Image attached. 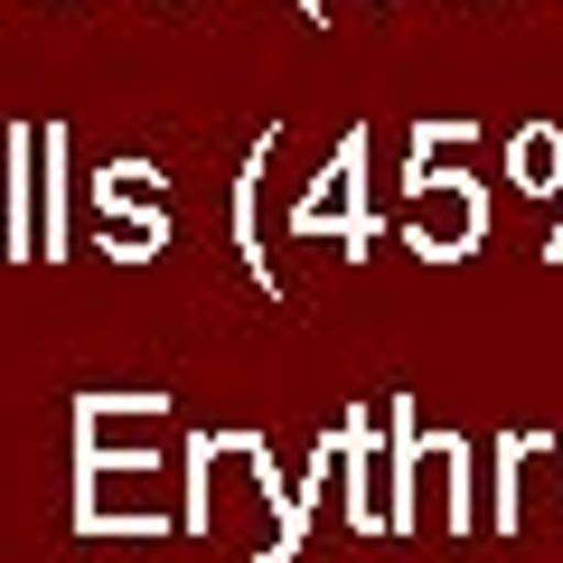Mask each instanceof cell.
I'll return each instance as SVG.
<instances>
[{
	"mask_svg": "<svg viewBox=\"0 0 563 563\" xmlns=\"http://www.w3.org/2000/svg\"><path fill=\"white\" fill-rule=\"evenodd\" d=\"M404 225H413V244H422L432 263H451V254H470V244L488 235V198H479V179L442 169V179H413V207H404Z\"/></svg>",
	"mask_w": 563,
	"mask_h": 563,
	"instance_id": "cell-1",
	"label": "cell"
},
{
	"mask_svg": "<svg viewBox=\"0 0 563 563\" xmlns=\"http://www.w3.org/2000/svg\"><path fill=\"white\" fill-rule=\"evenodd\" d=\"M554 169H563V141H554V132H526V141H517V179H526V188H554Z\"/></svg>",
	"mask_w": 563,
	"mask_h": 563,
	"instance_id": "cell-3",
	"label": "cell"
},
{
	"mask_svg": "<svg viewBox=\"0 0 563 563\" xmlns=\"http://www.w3.org/2000/svg\"><path fill=\"white\" fill-rule=\"evenodd\" d=\"M132 188H141L132 169H103V217H113V207L132 198ZM151 235H161V225H151V217H141V207H132V217H122V254H151Z\"/></svg>",
	"mask_w": 563,
	"mask_h": 563,
	"instance_id": "cell-2",
	"label": "cell"
}]
</instances>
